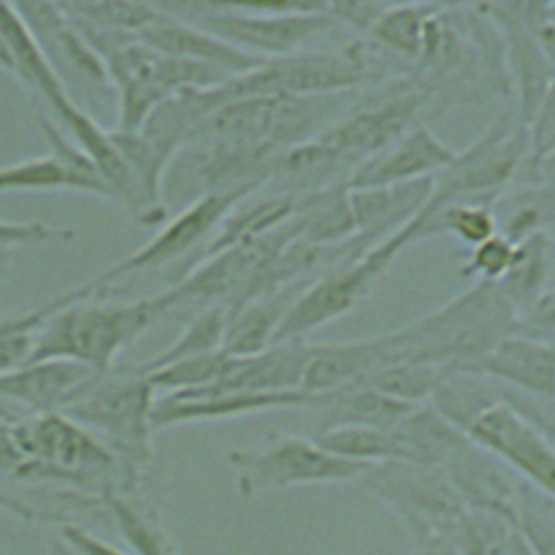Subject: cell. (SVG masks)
Instances as JSON below:
<instances>
[{
    "label": "cell",
    "instance_id": "obj_1",
    "mask_svg": "<svg viewBox=\"0 0 555 555\" xmlns=\"http://www.w3.org/2000/svg\"><path fill=\"white\" fill-rule=\"evenodd\" d=\"M0 473L22 481L67 486L98 501L108 492L121 494L111 451L63 412L0 421Z\"/></svg>",
    "mask_w": 555,
    "mask_h": 555
},
{
    "label": "cell",
    "instance_id": "obj_2",
    "mask_svg": "<svg viewBox=\"0 0 555 555\" xmlns=\"http://www.w3.org/2000/svg\"><path fill=\"white\" fill-rule=\"evenodd\" d=\"M43 310L48 317L35 334L28 360H69L106 373L117 366L124 349L169 314L171 304L165 291L141 299H102L78 297L72 288L43 304Z\"/></svg>",
    "mask_w": 555,
    "mask_h": 555
},
{
    "label": "cell",
    "instance_id": "obj_3",
    "mask_svg": "<svg viewBox=\"0 0 555 555\" xmlns=\"http://www.w3.org/2000/svg\"><path fill=\"white\" fill-rule=\"evenodd\" d=\"M507 334H516L514 306L496 284L473 282L436 310L386 332V338L392 360H418L455 373Z\"/></svg>",
    "mask_w": 555,
    "mask_h": 555
},
{
    "label": "cell",
    "instance_id": "obj_4",
    "mask_svg": "<svg viewBox=\"0 0 555 555\" xmlns=\"http://www.w3.org/2000/svg\"><path fill=\"white\" fill-rule=\"evenodd\" d=\"M156 392L134 366L98 373L61 412L95 434L117 462L121 494H134L154 457L152 405Z\"/></svg>",
    "mask_w": 555,
    "mask_h": 555
},
{
    "label": "cell",
    "instance_id": "obj_5",
    "mask_svg": "<svg viewBox=\"0 0 555 555\" xmlns=\"http://www.w3.org/2000/svg\"><path fill=\"white\" fill-rule=\"evenodd\" d=\"M158 7L178 20L204 28L232 48L264 61L299 52L334 26L327 15V2H158Z\"/></svg>",
    "mask_w": 555,
    "mask_h": 555
},
{
    "label": "cell",
    "instance_id": "obj_6",
    "mask_svg": "<svg viewBox=\"0 0 555 555\" xmlns=\"http://www.w3.org/2000/svg\"><path fill=\"white\" fill-rule=\"evenodd\" d=\"M384 65L362 43L340 50H299L232 76L210 89L215 108L236 98L258 95H338L366 91L384 80Z\"/></svg>",
    "mask_w": 555,
    "mask_h": 555
},
{
    "label": "cell",
    "instance_id": "obj_7",
    "mask_svg": "<svg viewBox=\"0 0 555 555\" xmlns=\"http://www.w3.org/2000/svg\"><path fill=\"white\" fill-rule=\"evenodd\" d=\"M416 241L418 215L414 212L408 221H403L362 254L349 260H340L319 273L301 288V293L284 312L273 343L306 340L327 323H334L353 312L371 293L375 282Z\"/></svg>",
    "mask_w": 555,
    "mask_h": 555
},
{
    "label": "cell",
    "instance_id": "obj_8",
    "mask_svg": "<svg viewBox=\"0 0 555 555\" xmlns=\"http://www.w3.org/2000/svg\"><path fill=\"white\" fill-rule=\"evenodd\" d=\"M462 434L518 479L555 494L553 403L514 392L477 412Z\"/></svg>",
    "mask_w": 555,
    "mask_h": 555
},
{
    "label": "cell",
    "instance_id": "obj_9",
    "mask_svg": "<svg viewBox=\"0 0 555 555\" xmlns=\"http://www.w3.org/2000/svg\"><path fill=\"white\" fill-rule=\"evenodd\" d=\"M225 462L234 475L236 492L245 499L293 486L356 481L371 468L343 460L301 434H278L258 447L230 449Z\"/></svg>",
    "mask_w": 555,
    "mask_h": 555
},
{
    "label": "cell",
    "instance_id": "obj_10",
    "mask_svg": "<svg viewBox=\"0 0 555 555\" xmlns=\"http://www.w3.org/2000/svg\"><path fill=\"white\" fill-rule=\"evenodd\" d=\"M525 152V121L518 115L501 113L481 137L457 152L453 163L431 180L427 202L431 206L451 202L494 206L514 182Z\"/></svg>",
    "mask_w": 555,
    "mask_h": 555
},
{
    "label": "cell",
    "instance_id": "obj_11",
    "mask_svg": "<svg viewBox=\"0 0 555 555\" xmlns=\"http://www.w3.org/2000/svg\"><path fill=\"white\" fill-rule=\"evenodd\" d=\"M429 87L401 82L399 87H377L358 100L314 141L338 163L351 165L382 152L412 126L421 121Z\"/></svg>",
    "mask_w": 555,
    "mask_h": 555
},
{
    "label": "cell",
    "instance_id": "obj_12",
    "mask_svg": "<svg viewBox=\"0 0 555 555\" xmlns=\"http://www.w3.org/2000/svg\"><path fill=\"white\" fill-rule=\"evenodd\" d=\"M358 481L397 514L412 542L436 535L451 538L466 512V503L442 468L384 462L371 466Z\"/></svg>",
    "mask_w": 555,
    "mask_h": 555
},
{
    "label": "cell",
    "instance_id": "obj_13",
    "mask_svg": "<svg viewBox=\"0 0 555 555\" xmlns=\"http://www.w3.org/2000/svg\"><path fill=\"white\" fill-rule=\"evenodd\" d=\"M245 193H204L184 206L171 221H167L145 245L93 275L82 288L91 297H100L115 282L141 273L147 269H160L173 262H182L186 256H195L206 238L215 232L228 210L245 199Z\"/></svg>",
    "mask_w": 555,
    "mask_h": 555
},
{
    "label": "cell",
    "instance_id": "obj_14",
    "mask_svg": "<svg viewBox=\"0 0 555 555\" xmlns=\"http://www.w3.org/2000/svg\"><path fill=\"white\" fill-rule=\"evenodd\" d=\"M50 154L0 167V193L15 191H74L113 202V195L93 160L61 132L48 117H37Z\"/></svg>",
    "mask_w": 555,
    "mask_h": 555
},
{
    "label": "cell",
    "instance_id": "obj_15",
    "mask_svg": "<svg viewBox=\"0 0 555 555\" xmlns=\"http://www.w3.org/2000/svg\"><path fill=\"white\" fill-rule=\"evenodd\" d=\"M455 154L457 150L447 145L425 121H418L395 143L360 160L347 173L343 186L397 189L421 180H434L453 163Z\"/></svg>",
    "mask_w": 555,
    "mask_h": 555
},
{
    "label": "cell",
    "instance_id": "obj_16",
    "mask_svg": "<svg viewBox=\"0 0 555 555\" xmlns=\"http://www.w3.org/2000/svg\"><path fill=\"white\" fill-rule=\"evenodd\" d=\"M455 373L483 377L505 390L553 403L555 353L553 343L507 334Z\"/></svg>",
    "mask_w": 555,
    "mask_h": 555
},
{
    "label": "cell",
    "instance_id": "obj_17",
    "mask_svg": "<svg viewBox=\"0 0 555 555\" xmlns=\"http://www.w3.org/2000/svg\"><path fill=\"white\" fill-rule=\"evenodd\" d=\"M317 395L306 390H284V392H208V395H158L152 405L150 423L152 429H165L184 423L221 421L251 416L269 410H308Z\"/></svg>",
    "mask_w": 555,
    "mask_h": 555
},
{
    "label": "cell",
    "instance_id": "obj_18",
    "mask_svg": "<svg viewBox=\"0 0 555 555\" xmlns=\"http://www.w3.org/2000/svg\"><path fill=\"white\" fill-rule=\"evenodd\" d=\"M98 373L69 360H28L0 375V399L33 414L61 412Z\"/></svg>",
    "mask_w": 555,
    "mask_h": 555
},
{
    "label": "cell",
    "instance_id": "obj_19",
    "mask_svg": "<svg viewBox=\"0 0 555 555\" xmlns=\"http://www.w3.org/2000/svg\"><path fill=\"white\" fill-rule=\"evenodd\" d=\"M388 360H392V351L386 334L356 340L310 343L299 388L310 395H323L364 384L366 377Z\"/></svg>",
    "mask_w": 555,
    "mask_h": 555
},
{
    "label": "cell",
    "instance_id": "obj_20",
    "mask_svg": "<svg viewBox=\"0 0 555 555\" xmlns=\"http://www.w3.org/2000/svg\"><path fill=\"white\" fill-rule=\"evenodd\" d=\"M137 39L158 54L199 63L217 72H223L228 76H241L264 61V59L245 54L232 48L230 43L217 39L215 35L206 33L204 28L189 24L184 20H178L165 11L152 26L139 33Z\"/></svg>",
    "mask_w": 555,
    "mask_h": 555
},
{
    "label": "cell",
    "instance_id": "obj_21",
    "mask_svg": "<svg viewBox=\"0 0 555 555\" xmlns=\"http://www.w3.org/2000/svg\"><path fill=\"white\" fill-rule=\"evenodd\" d=\"M310 343L308 340H286L273 343L267 349L247 356L234 358L225 377L217 384L199 390H191L195 395L208 392H284V390H301V375L308 362ZM171 395H189V392H171Z\"/></svg>",
    "mask_w": 555,
    "mask_h": 555
},
{
    "label": "cell",
    "instance_id": "obj_22",
    "mask_svg": "<svg viewBox=\"0 0 555 555\" xmlns=\"http://www.w3.org/2000/svg\"><path fill=\"white\" fill-rule=\"evenodd\" d=\"M390 440V462L442 468L444 462L468 440L442 418L429 403L410 408L401 418L386 427Z\"/></svg>",
    "mask_w": 555,
    "mask_h": 555
},
{
    "label": "cell",
    "instance_id": "obj_23",
    "mask_svg": "<svg viewBox=\"0 0 555 555\" xmlns=\"http://www.w3.org/2000/svg\"><path fill=\"white\" fill-rule=\"evenodd\" d=\"M254 195L241 199L238 204H234L228 210V215L219 221L215 232L197 249V254L193 256V262L186 267V271L193 264H197L199 260L210 258L223 249L254 243V241L267 236L269 232H273L275 228L286 223L297 212V206H299V195H288V193H271V195H262V197H254Z\"/></svg>",
    "mask_w": 555,
    "mask_h": 555
},
{
    "label": "cell",
    "instance_id": "obj_24",
    "mask_svg": "<svg viewBox=\"0 0 555 555\" xmlns=\"http://www.w3.org/2000/svg\"><path fill=\"white\" fill-rule=\"evenodd\" d=\"M13 7L46 54L56 52L74 72L93 82H106L102 61L59 2H13Z\"/></svg>",
    "mask_w": 555,
    "mask_h": 555
},
{
    "label": "cell",
    "instance_id": "obj_25",
    "mask_svg": "<svg viewBox=\"0 0 555 555\" xmlns=\"http://www.w3.org/2000/svg\"><path fill=\"white\" fill-rule=\"evenodd\" d=\"M308 282L291 284L280 291H273L262 297L247 299L238 306L228 308L225 334L221 349L234 358L254 356L269 345H273L275 332L282 323L284 312L293 304V299L301 293Z\"/></svg>",
    "mask_w": 555,
    "mask_h": 555
},
{
    "label": "cell",
    "instance_id": "obj_26",
    "mask_svg": "<svg viewBox=\"0 0 555 555\" xmlns=\"http://www.w3.org/2000/svg\"><path fill=\"white\" fill-rule=\"evenodd\" d=\"M102 507L130 546V555H180L171 531L152 505L139 503L132 494L108 492L102 496Z\"/></svg>",
    "mask_w": 555,
    "mask_h": 555
},
{
    "label": "cell",
    "instance_id": "obj_27",
    "mask_svg": "<svg viewBox=\"0 0 555 555\" xmlns=\"http://www.w3.org/2000/svg\"><path fill=\"white\" fill-rule=\"evenodd\" d=\"M553 245L551 234L540 232L516 245V256L507 273L496 282L505 299L518 312L551 288Z\"/></svg>",
    "mask_w": 555,
    "mask_h": 555
},
{
    "label": "cell",
    "instance_id": "obj_28",
    "mask_svg": "<svg viewBox=\"0 0 555 555\" xmlns=\"http://www.w3.org/2000/svg\"><path fill=\"white\" fill-rule=\"evenodd\" d=\"M416 215H418V241H425L429 236L451 234L462 245L475 247L499 230L494 208L486 204L451 202V204L431 206L429 202H425Z\"/></svg>",
    "mask_w": 555,
    "mask_h": 555
},
{
    "label": "cell",
    "instance_id": "obj_29",
    "mask_svg": "<svg viewBox=\"0 0 555 555\" xmlns=\"http://www.w3.org/2000/svg\"><path fill=\"white\" fill-rule=\"evenodd\" d=\"M440 4H423V2H405V4H388L366 33L379 48L408 59L418 61L423 50V39L429 20L438 11Z\"/></svg>",
    "mask_w": 555,
    "mask_h": 555
},
{
    "label": "cell",
    "instance_id": "obj_30",
    "mask_svg": "<svg viewBox=\"0 0 555 555\" xmlns=\"http://www.w3.org/2000/svg\"><path fill=\"white\" fill-rule=\"evenodd\" d=\"M225 321H228V306L223 304H210L206 306L202 312H197L184 327L182 332L176 336V340H171L160 353H156L154 358L141 362V364H132L139 373L147 375L156 369L189 360V358H197L204 353H212L217 349H221L223 343V334H225Z\"/></svg>",
    "mask_w": 555,
    "mask_h": 555
},
{
    "label": "cell",
    "instance_id": "obj_31",
    "mask_svg": "<svg viewBox=\"0 0 555 555\" xmlns=\"http://www.w3.org/2000/svg\"><path fill=\"white\" fill-rule=\"evenodd\" d=\"M444 375L447 373L434 364L397 358L377 366L366 377L364 384L388 399H395L408 405H418L431 399L434 390L440 386Z\"/></svg>",
    "mask_w": 555,
    "mask_h": 555
},
{
    "label": "cell",
    "instance_id": "obj_32",
    "mask_svg": "<svg viewBox=\"0 0 555 555\" xmlns=\"http://www.w3.org/2000/svg\"><path fill=\"white\" fill-rule=\"evenodd\" d=\"M507 204V215L496 225L499 232L509 238L514 245L522 243L525 238L548 232L553 221V186L551 184H535V186H520L516 191H505L494 204Z\"/></svg>",
    "mask_w": 555,
    "mask_h": 555
},
{
    "label": "cell",
    "instance_id": "obj_33",
    "mask_svg": "<svg viewBox=\"0 0 555 555\" xmlns=\"http://www.w3.org/2000/svg\"><path fill=\"white\" fill-rule=\"evenodd\" d=\"M59 7L76 22L113 30V33H126V35H139L147 26H152L160 15L163 9L158 4L147 2H59Z\"/></svg>",
    "mask_w": 555,
    "mask_h": 555
},
{
    "label": "cell",
    "instance_id": "obj_34",
    "mask_svg": "<svg viewBox=\"0 0 555 555\" xmlns=\"http://www.w3.org/2000/svg\"><path fill=\"white\" fill-rule=\"evenodd\" d=\"M314 438L325 451L364 466L390 462V440L386 427L343 425L325 429Z\"/></svg>",
    "mask_w": 555,
    "mask_h": 555
},
{
    "label": "cell",
    "instance_id": "obj_35",
    "mask_svg": "<svg viewBox=\"0 0 555 555\" xmlns=\"http://www.w3.org/2000/svg\"><path fill=\"white\" fill-rule=\"evenodd\" d=\"M43 321L46 312H41V306L0 319V375L28 360L35 334Z\"/></svg>",
    "mask_w": 555,
    "mask_h": 555
},
{
    "label": "cell",
    "instance_id": "obj_36",
    "mask_svg": "<svg viewBox=\"0 0 555 555\" xmlns=\"http://www.w3.org/2000/svg\"><path fill=\"white\" fill-rule=\"evenodd\" d=\"M514 256H516V245L496 230L492 236L470 247V256L462 264L460 275L466 280L470 278L473 282L496 284L512 267Z\"/></svg>",
    "mask_w": 555,
    "mask_h": 555
},
{
    "label": "cell",
    "instance_id": "obj_37",
    "mask_svg": "<svg viewBox=\"0 0 555 555\" xmlns=\"http://www.w3.org/2000/svg\"><path fill=\"white\" fill-rule=\"evenodd\" d=\"M76 236L72 228L48 225L41 221H4L0 219V245L22 247V245H50L67 243Z\"/></svg>",
    "mask_w": 555,
    "mask_h": 555
},
{
    "label": "cell",
    "instance_id": "obj_38",
    "mask_svg": "<svg viewBox=\"0 0 555 555\" xmlns=\"http://www.w3.org/2000/svg\"><path fill=\"white\" fill-rule=\"evenodd\" d=\"M386 2H327V15L334 24H343L356 33L366 35Z\"/></svg>",
    "mask_w": 555,
    "mask_h": 555
},
{
    "label": "cell",
    "instance_id": "obj_39",
    "mask_svg": "<svg viewBox=\"0 0 555 555\" xmlns=\"http://www.w3.org/2000/svg\"><path fill=\"white\" fill-rule=\"evenodd\" d=\"M61 531V540L65 542V546L74 553V555H130L126 551H119L117 546H113L106 540H100L98 535H93L91 531H87L80 525L74 522H63L59 527Z\"/></svg>",
    "mask_w": 555,
    "mask_h": 555
},
{
    "label": "cell",
    "instance_id": "obj_40",
    "mask_svg": "<svg viewBox=\"0 0 555 555\" xmlns=\"http://www.w3.org/2000/svg\"><path fill=\"white\" fill-rule=\"evenodd\" d=\"M408 555H462V553L453 544L451 538L436 535V538H425V540L412 542V548Z\"/></svg>",
    "mask_w": 555,
    "mask_h": 555
},
{
    "label": "cell",
    "instance_id": "obj_41",
    "mask_svg": "<svg viewBox=\"0 0 555 555\" xmlns=\"http://www.w3.org/2000/svg\"><path fill=\"white\" fill-rule=\"evenodd\" d=\"M0 69H4L7 74H11L15 78V61H13L11 50L7 48V41L2 35H0Z\"/></svg>",
    "mask_w": 555,
    "mask_h": 555
},
{
    "label": "cell",
    "instance_id": "obj_42",
    "mask_svg": "<svg viewBox=\"0 0 555 555\" xmlns=\"http://www.w3.org/2000/svg\"><path fill=\"white\" fill-rule=\"evenodd\" d=\"M11 258H13L11 247H2V245H0V280L9 273V269H11Z\"/></svg>",
    "mask_w": 555,
    "mask_h": 555
}]
</instances>
